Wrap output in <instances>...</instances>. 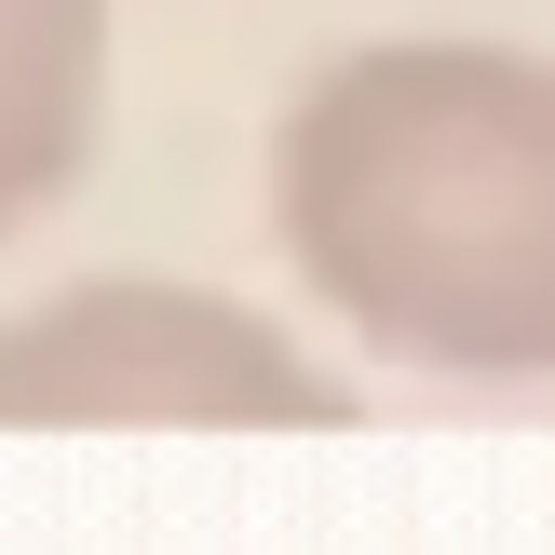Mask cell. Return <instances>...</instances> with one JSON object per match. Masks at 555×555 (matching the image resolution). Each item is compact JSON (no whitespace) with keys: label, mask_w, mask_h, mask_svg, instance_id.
Listing matches in <instances>:
<instances>
[{"label":"cell","mask_w":555,"mask_h":555,"mask_svg":"<svg viewBox=\"0 0 555 555\" xmlns=\"http://www.w3.org/2000/svg\"><path fill=\"white\" fill-rule=\"evenodd\" d=\"M271 244L379 366L555 379V54H325L271 122Z\"/></svg>","instance_id":"6da1fadb"},{"label":"cell","mask_w":555,"mask_h":555,"mask_svg":"<svg viewBox=\"0 0 555 555\" xmlns=\"http://www.w3.org/2000/svg\"><path fill=\"white\" fill-rule=\"evenodd\" d=\"M108 14L122 0H0V244L81 190L108 122Z\"/></svg>","instance_id":"3957f363"},{"label":"cell","mask_w":555,"mask_h":555,"mask_svg":"<svg viewBox=\"0 0 555 555\" xmlns=\"http://www.w3.org/2000/svg\"><path fill=\"white\" fill-rule=\"evenodd\" d=\"M108 421H177V434H325L352 421V379L298 352L271 312L217 285H150V271H95V285L41 298L0 325V434H108Z\"/></svg>","instance_id":"7a4b0ae2"}]
</instances>
